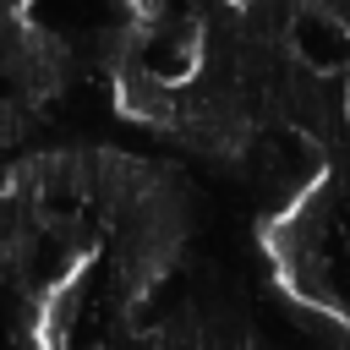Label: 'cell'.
I'll return each instance as SVG.
<instances>
[{"instance_id": "1", "label": "cell", "mask_w": 350, "mask_h": 350, "mask_svg": "<svg viewBox=\"0 0 350 350\" xmlns=\"http://www.w3.org/2000/svg\"><path fill=\"white\" fill-rule=\"evenodd\" d=\"M290 44H295V60L312 66V71H334L339 77L350 66V27L334 22L328 11H295Z\"/></svg>"}]
</instances>
